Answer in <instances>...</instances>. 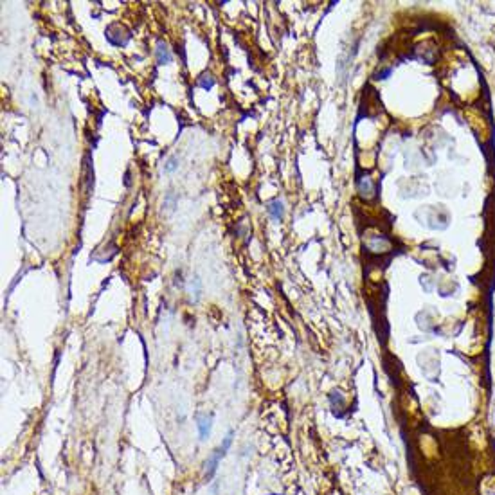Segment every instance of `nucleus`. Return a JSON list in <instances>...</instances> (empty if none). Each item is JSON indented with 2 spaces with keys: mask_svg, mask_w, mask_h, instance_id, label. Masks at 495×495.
Masks as SVG:
<instances>
[{
  "mask_svg": "<svg viewBox=\"0 0 495 495\" xmlns=\"http://www.w3.org/2000/svg\"><path fill=\"white\" fill-rule=\"evenodd\" d=\"M232 436H234V430H229V434L224 438V441L220 443V447L214 448L213 454L206 459V463H204V479H206V481H211L214 476H216L218 466H220L222 459L227 456V450L231 448V445H232Z\"/></svg>",
  "mask_w": 495,
  "mask_h": 495,
  "instance_id": "f257e3e1",
  "label": "nucleus"
},
{
  "mask_svg": "<svg viewBox=\"0 0 495 495\" xmlns=\"http://www.w3.org/2000/svg\"><path fill=\"white\" fill-rule=\"evenodd\" d=\"M105 38L108 40V44H112L114 47H125L132 38V33L126 26L119 22H114L105 29Z\"/></svg>",
  "mask_w": 495,
  "mask_h": 495,
  "instance_id": "f03ea898",
  "label": "nucleus"
},
{
  "mask_svg": "<svg viewBox=\"0 0 495 495\" xmlns=\"http://www.w3.org/2000/svg\"><path fill=\"white\" fill-rule=\"evenodd\" d=\"M357 187H359V193L364 200H373V198H377V186H374V182L369 176H360V179H357Z\"/></svg>",
  "mask_w": 495,
  "mask_h": 495,
  "instance_id": "7ed1b4c3",
  "label": "nucleus"
},
{
  "mask_svg": "<svg viewBox=\"0 0 495 495\" xmlns=\"http://www.w3.org/2000/svg\"><path fill=\"white\" fill-rule=\"evenodd\" d=\"M196 429H198V436H200V440L206 441L207 438L211 436V430H213V414L196 416Z\"/></svg>",
  "mask_w": 495,
  "mask_h": 495,
  "instance_id": "20e7f679",
  "label": "nucleus"
},
{
  "mask_svg": "<svg viewBox=\"0 0 495 495\" xmlns=\"http://www.w3.org/2000/svg\"><path fill=\"white\" fill-rule=\"evenodd\" d=\"M155 58H157V63L159 65H168V63H171L173 60V54L171 51H169L168 44L162 40L157 42V49H155Z\"/></svg>",
  "mask_w": 495,
  "mask_h": 495,
  "instance_id": "39448f33",
  "label": "nucleus"
},
{
  "mask_svg": "<svg viewBox=\"0 0 495 495\" xmlns=\"http://www.w3.org/2000/svg\"><path fill=\"white\" fill-rule=\"evenodd\" d=\"M267 213L270 214L274 220H283V216H285V207H283L281 200H272V202H268Z\"/></svg>",
  "mask_w": 495,
  "mask_h": 495,
  "instance_id": "423d86ee",
  "label": "nucleus"
},
{
  "mask_svg": "<svg viewBox=\"0 0 495 495\" xmlns=\"http://www.w3.org/2000/svg\"><path fill=\"white\" fill-rule=\"evenodd\" d=\"M189 295H191V301L193 303H198L200 301V297H202V281L198 279V275H194V278L189 281Z\"/></svg>",
  "mask_w": 495,
  "mask_h": 495,
  "instance_id": "0eeeda50",
  "label": "nucleus"
},
{
  "mask_svg": "<svg viewBox=\"0 0 495 495\" xmlns=\"http://www.w3.org/2000/svg\"><path fill=\"white\" fill-rule=\"evenodd\" d=\"M196 85H198V87H200V88H204V90H211V88H213L214 85H216V81H214V77L211 76V74H206V72H204L202 76L198 77Z\"/></svg>",
  "mask_w": 495,
  "mask_h": 495,
  "instance_id": "6e6552de",
  "label": "nucleus"
},
{
  "mask_svg": "<svg viewBox=\"0 0 495 495\" xmlns=\"http://www.w3.org/2000/svg\"><path fill=\"white\" fill-rule=\"evenodd\" d=\"M176 202H179V196H176V194L173 193V191H169V193L164 196V207H166V209H171V211H173V209L176 207Z\"/></svg>",
  "mask_w": 495,
  "mask_h": 495,
  "instance_id": "1a4fd4ad",
  "label": "nucleus"
},
{
  "mask_svg": "<svg viewBox=\"0 0 495 495\" xmlns=\"http://www.w3.org/2000/svg\"><path fill=\"white\" fill-rule=\"evenodd\" d=\"M176 168H179V157H176V155H173V157H169L168 162L164 164V171L166 173H173Z\"/></svg>",
  "mask_w": 495,
  "mask_h": 495,
  "instance_id": "9d476101",
  "label": "nucleus"
}]
</instances>
